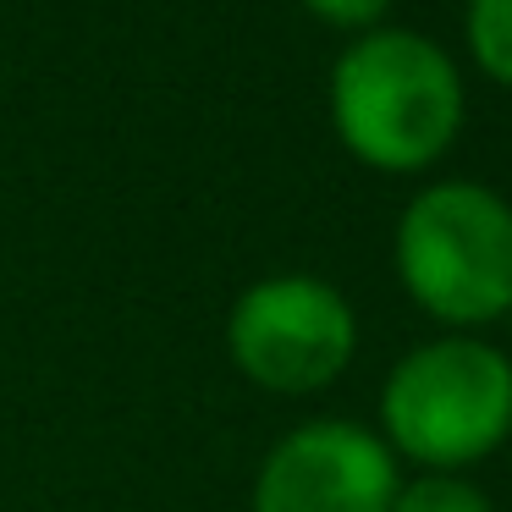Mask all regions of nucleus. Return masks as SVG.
Returning <instances> with one entry per match:
<instances>
[{
    "mask_svg": "<svg viewBox=\"0 0 512 512\" xmlns=\"http://www.w3.org/2000/svg\"><path fill=\"white\" fill-rule=\"evenodd\" d=\"M342 144L380 171H419L463 122V83L446 50L419 34H364L331 72Z\"/></svg>",
    "mask_w": 512,
    "mask_h": 512,
    "instance_id": "nucleus-1",
    "label": "nucleus"
},
{
    "mask_svg": "<svg viewBox=\"0 0 512 512\" xmlns=\"http://www.w3.org/2000/svg\"><path fill=\"white\" fill-rule=\"evenodd\" d=\"M402 287L435 320L479 325L512 303V210L479 182H435L402 210Z\"/></svg>",
    "mask_w": 512,
    "mask_h": 512,
    "instance_id": "nucleus-2",
    "label": "nucleus"
},
{
    "mask_svg": "<svg viewBox=\"0 0 512 512\" xmlns=\"http://www.w3.org/2000/svg\"><path fill=\"white\" fill-rule=\"evenodd\" d=\"M380 413L397 452L430 468L479 463L512 430V364L474 336H446L391 369Z\"/></svg>",
    "mask_w": 512,
    "mask_h": 512,
    "instance_id": "nucleus-3",
    "label": "nucleus"
},
{
    "mask_svg": "<svg viewBox=\"0 0 512 512\" xmlns=\"http://www.w3.org/2000/svg\"><path fill=\"white\" fill-rule=\"evenodd\" d=\"M226 342L259 386L320 391L353 358V309L320 276H270L237 298Z\"/></svg>",
    "mask_w": 512,
    "mask_h": 512,
    "instance_id": "nucleus-4",
    "label": "nucleus"
},
{
    "mask_svg": "<svg viewBox=\"0 0 512 512\" xmlns=\"http://www.w3.org/2000/svg\"><path fill=\"white\" fill-rule=\"evenodd\" d=\"M391 452L358 424H303L265 457L254 512H391Z\"/></svg>",
    "mask_w": 512,
    "mask_h": 512,
    "instance_id": "nucleus-5",
    "label": "nucleus"
},
{
    "mask_svg": "<svg viewBox=\"0 0 512 512\" xmlns=\"http://www.w3.org/2000/svg\"><path fill=\"white\" fill-rule=\"evenodd\" d=\"M468 45L490 78L512 83V0H468Z\"/></svg>",
    "mask_w": 512,
    "mask_h": 512,
    "instance_id": "nucleus-6",
    "label": "nucleus"
},
{
    "mask_svg": "<svg viewBox=\"0 0 512 512\" xmlns=\"http://www.w3.org/2000/svg\"><path fill=\"white\" fill-rule=\"evenodd\" d=\"M391 512H490V501L452 474H430V479H413L408 490H397Z\"/></svg>",
    "mask_w": 512,
    "mask_h": 512,
    "instance_id": "nucleus-7",
    "label": "nucleus"
},
{
    "mask_svg": "<svg viewBox=\"0 0 512 512\" xmlns=\"http://www.w3.org/2000/svg\"><path fill=\"white\" fill-rule=\"evenodd\" d=\"M303 6H309L314 17H325V23H336V28H369L391 0H303Z\"/></svg>",
    "mask_w": 512,
    "mask_h": 512,
    "instance_id": "nucleus-8",
    "label": "nucleus"
},
{
    "mask_svg": "<svg viewBox=\"0 0 512 512\" xmlns=\"http://www.w3.org/2000/svg\"><path fill=\"white\" fill-rule=\"evenodd\" d=\"M507 314H512V303H507Z\"/></svg>",
    "mask_w": 512,
    "mask_h": 512,
    "instance_id": "nucleus-9",
    "label": "nucleus"
}]
</instances>
